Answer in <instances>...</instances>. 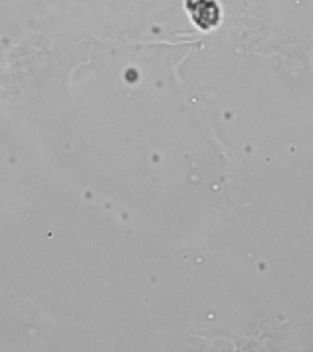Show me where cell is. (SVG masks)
I'll use <instances>...</instances> for the list:
<instances>
[{
  "label": "cell",
  "mask_w": 313,
  "mask_h": 352,
  "mask_svg": "<svg viewBox=\"0 0 313 352\" xmlns=\"http://www.w3.org/2000/svg\"><path fill=\"white\" fill-rule=\"evenodd\" d=\"M186 7L194 23L203 30L216 26L220 21L221 10L216 0H187Z\"/></svg>",
  "instance_id": "1"
}]
</instances>
